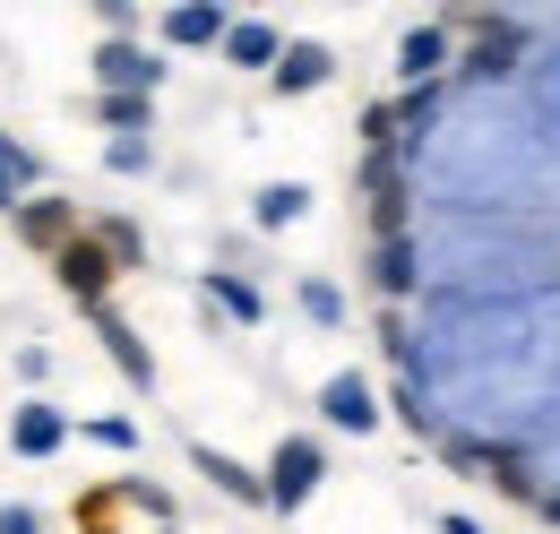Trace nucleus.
Instances as JSON below:
<instances>
[{"mask_svg":"<svg viewBox=\"0 0 560 534\" xmlns=\"http://www.w3.org/2000/svg\"><path fill=\"white\" fill-rule=\"evenodd\" d=\"M544 182H552V155L544 138L517 130V121H448V130L422 138V190L448 216H500V207H544Z\"/></svg>","mask_w":560,"mask_h":534,"instance_id":"obj_1","label":"nucleus"},{"mask_svg":"<svg viewBox=\"0 0 560 534\" xmlns=\"http://www.w3.org/2000/svg\"><path fill=\"white\" fill-rule=\"evenodd\" d=\"M319 483H328V449H319L311 431L277 440V457H268V509H277V518H293V509H302Z\"/></svg>","mask_w":560,"mask_h":534,"instance_id":"obj_2","label":"nucleus"},{"mask_svg":"<svg viewBox=\"0 0 560 534\" xmlns=\"http://www.w3.org/2000/svg\"><path fill=\"white\" fill-rule=\"evenodd\" d=\"M52 276H61V293H70L78 311H104V302H113V285H121V259H113L95 233H78L70 251L52 259Z\"/></svg>","mask_w":560,"mask_h":534,"instance_id":"obj_3","label":"nucleus"},{"mask_svg":"<svg viewBox=\"0 0 560 534\" xmlns=\"http://www.w3.org/2000/svg\"><path fill=\"white\" fill-rule=\"evenodd\" d=\"M95 86H104V95H147V104H155L164 61H155V53H139L130 35H104V44H95Z\"/></svg>","mask_w":560,"mask_h":534,"instance_id":"obj_4","label":"nucleus"},{"mask_svg":"<svg viewBox=\"0 0 560 534\" xmlns=\"http://www.w3.org/2000/svg\"><path fill=\"white\" fill-rule=\"evenodd\" d=\"M9 233H18L26 251H44V259H61V251H70V242L86 233V224H78V207H70V199H18V216H9Z\"/></svg>","mask_w":560,"mask_h":534,"instance_id":"obj_5","label":"nucleus"},{"mask_svg":"<svg viewBox=\"0 0 560 534\" xmlns=\"http://www.w3.org/2000/svg\"><path fill=\"white\" fill-rule=\"evenodd\" d=\"M86 320H95V345H104V362H113L130 388H155V353H147V336L130 328L113 302H104V311H86Z\"/></svg>","mask_w":560,"mask_h":534,"instance_id":"obj_6","label":"nucleus"},{"mask_svg":"<svg viewBox=\"0 0 560 534\" xmlns=\"http://www.w3.org/2000/svg\"><path fill=\"white\" fill-rule=\"evenodd\" d=\"M448 61H457V35H448L440 18L397 44V78H406V86H448Z\"/></svg>","mask_w":560,"mask_h":534,"instance_id":"obj_7","label":"nucleus"},{"mask_svg":"<svg viewBox=\"0 0 560 534\" xmlns=\"http://www.w3.org/2000/svg\"><path fill=\"white\" fill-rule=\"evenodd\" d=\"M319 414H328L337 431H380V388H371V371H337V380L319 388Z\"/></svg>","mask_w":560,"mask_h":534,"instance_id":"obj_8","label":"nucleus"},{"mask_svg":"<svg viewBox=\"0 0 560 534\" xmlns=\"http://www.w3.org/2000/svg\"><path fill=\"white\" fill-rule=\"evenodd\" d=\"M190 466L208 474V483L224 491V500H242V509H268V474H250L242 457H224L215 440H190Z\"/></svg>","mask_w":560,"mask_h":534,"instance_id":"obj_9","label":"nucleus"},{"mask_svg":"<svg viewBox=\"0 0 560 534\" xmlns=\"http://www.w3.org/2000/svg\"><path fill=\"white\" fill-rule=\"evenodd\" d=\"M328 78H337V53H328V44H284V61L268 69L277 95H319Z\"/></svg>","mask_w":560,"mask_h":534,"instance_id":"obj_10","label":"nucleus"},{"mask_svg":"<svg viewBox=\"0 0 560 534\" xmlns=\"http://www.w3.org/2000/svg\"><path fill=\"white\" fill-rule=\"evenodd\" d=\"M224 61H233V69H277L284 61V35L268 26V18H233V26H224Z\"/></svg>","mask_w":560,"mask_h":534,"instance_id":"obj_11","label":"nucleus"},{"mask_svg":"<svg viewBox=\"0 0 560 534\" xmlns=\"http://www.w3.org/2000/svg\"><path fill=\"white\" fill-rule=\"evenodd\" d=\"M61 440H70V422H61L52 405H35V397H26L18 414H9V449H18V457H52Z\"/></svg>","mask_w":560,"mask_h":534,"instance_id":"obj_12","label":"nucleus"},{"mask_svg":"<svg viewBox=\"0 0 560 534\" xmlns=\"http://www.w3.org/2000/svg\"><path fill=\"white\" fill-rule=\"evenodd\" d=\"M371 285H380V293H415V285H422V242H415V233L371 242Z\"/></svg>","mask_w":560,"mask_h":534,"instance_id":"obj_13","label":"nucleus"},{"mask_svg":"<svg viewBox=\"0 0 560 534\" xmlns=\"http://www.w3.org/2000/svg\"><path fill=\"white\" fill-rule=\"evenodd\" d=\"M224 9H208V0H182V9H164V44H182V53H199V44H224Z\"/></svg>","mask_w":560,"mask_h":534,"instance_id":"obj_14","label":"nucleus"},{"mask_svg":"<svg viewBox=\"0 0 560 534\" xmlns=\"http://www.w3.org/2000/svg\"><path fill=\"white\" fill-rule=\"evenodd\" d=\"M208 302H215V311H233L242 328H259V320H268V293H259L250 276H233V267H208Z\"/></svg>","mask_w":560,"mask_h":534,"instance_id":"obj_15","label":"nucleus"},{"mask_svg":"<svg viewBox=\"0 0 560 534\" xmlns=\"http://www.w3.org/2000/svg\"><path fill=\"white\" fill-rule=\"evenodd\" d=\"M250 216H259V233H284V224L311 216V190H302V182H268V190L250 199Z\"/></svg>","mask_w":560,"mask_h":534,"instance_id":"obj_16","label":"nucleus"},{"mask_svg":"<svg viewBox=\"0 0 560 534\" xmlns=\"http://www.w3.org/2000/svg\"><path fill=\"white\" fill-rule=\"evenodd\" d=\"M86 233H95V242H104V251H113V259H121V276H130V267L147 259V242H139V224H121V216H95V224H86Z\"/></svg>","mask_w":560,"mask_h":534,"instance_id":"obj_17","label":"nucleus"},{"mask_svg":"<svg viewBox=\"0 0 560 534\" xmlns=\"http://www.w3.org/2000/svg\"><path fill=\"white\" fill-rule=\"evenodd\" d=\"M0 182H9L18 199H26V182H44V164H35V147H18L9 130H0Z\"/></svg>","mask_w":560,"mask_h":534,"instance_id":"obj_18","label":"nucleus"},{"mask_svg":"<svg viewBox=\"0 0 560 534\" xmlns=\"http://www.w3.org/2000/svg\"><path fill=\"white\" fill-rule=\"evenodd\" d=\"M95 113H104V130L139 138V130H147V113H155V104H147V95H104V104H95Z\"/></svg>","mask_w":560,"mask_h":534,"instance_id":"obj_19","label":"nucleus"},{"mask_svg":"<svg viewBox=\"0 0 560 534\" xmlns=\"http://www.w3.org/2000/svg\"><path fill=\"white\" fill-rule=\"evenodd\" d=\"M302 311H311L319 328H337V320H346V293H337L328 276H302Z\"/></svg>","mask_w":560,"mask_h":534,"instance_id":"obj_20","label":"nucleus"},{"mask_svg":"<svg viewBox=\"0 0 560 534\" xmlns=\"http://www.w3.org/2000/svg\"><path fill=\"white\" fill-rule=\"evenodd\" d=\"M535 104H544V121H552V138H560V53L535 69Z\"/></svg>","mask_w":560,"mask_h":534,"instance_id":"obj_21","label":"nucleus"},{"mask_svg":"<svg viewBox=\"0 0 560 534\" xmlns=\"http://www.w3.org/2000/svg\"><path fill=\"white\" fill-rule=\"evenodd\" d=\"M104 164H113V173H147V164H155V147H147V138H113V155H104Z\"/></svg>","mask_w":560,"mask_h":534,"instance_id":"obj_22","label":"nucleus"},{"mask_svg":"<svg viewBox=\"0 0 560 534\" xmlns=\"http://www.w3.org/2000/svg\"><path fill=\"white\" fill-rule=\"evenodd\" d=\"M86 440H104V449H130V440H139V431H130V422H121V414H104V422H86Z\"/></svg>","mask_w":560,"mask_h":534,"instance_id":"obj_23","label":"nucleus"},{"mask_svg":"<svg viewBox=\"0 0 560 534\" xmlns=\"http://www.w3.org/2000/svg\"><path fill=\"white\" fill-rule=\"evenodd\" d=\"M0 534H44V518H35L26 500H9V509H0Z\"/></svg>","mask_w":560,"mask_h":534,"instance_id":"obj_24","label":"nucleus"},{"mask_svg":"<svg viewBox=\"0 0 560 534\" xmlns=\"http://www.w3.org/2000/svg\"><path fill=\"white\" fill-rule=\"evenodd\" d=\"M440 534H483V526L475 518H440Z\"/></svg>","mask_w":560,"mask_h":534,"instance_id":"obj_25","label":"nucleus"}]
</instances>
